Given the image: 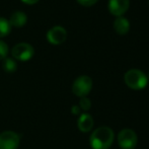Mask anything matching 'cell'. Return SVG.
I'll list each match as a JSON object with an SVG mask.
<instances>
[{"label":"cell","mask_w":149,"mask_h":149,"mask_svg":"<svg viewBox=\"0 0 149 149\" xmlns=\"http://www.w3.org/2000/svg\"><path fill=\"white\" fill-rule=\"evenodd\" d=\"M114 141V131L109 127H100L92 132L90 145L92 149H109Z\"/></svg>","instance_id":"1"},{"label":"cell","mask_w":149,"mask_h":149,"mask_svg":"<svg viewBox=\"0 0 149 149\" xmlns=\"http://www.w3.org/2000/svg\"><path fill=\"white\" fill-rule=\"evenodd\" d=\"M124 80L127 86L131 89L140 90L146 87L148 83V77L143 71L139 69H131L124 75Z\"/></svg>","instance_id":"2"},{"label":"cell","mask_w":149,"mask_h":149,"mask_svg":"<svg viewBox=\"0 0 149 149\" xmlns=\"http://www.w3.org/2000/svg\"><path fill=\"white\" fill-rule=\"evenodd\" d=\"M92 88V80L89 76L82 75L75 79L72 85V91L79 97H85Z\"/></svg>","instance_id":"3"},{"label":"cell","mask_w":149,"mask_h":149,"mask_svg":"<svg viewBox=\"0 0 149 149\" xmlns=\"http://www.w3.org/2000/svg\"><path fill=\"white\" fill-rule=\"evenodd\" d=\"M118 143L122 149H134L137 145V135L131 129H123L118 135Z\"/></svg>","instance_id":"4"},{"label":"cell","mask_w":149,"mask_h":149,"mask_svg":"<svg viewBox=\"0 0 149 149\" xmlns=\"http://www.w3.org/2000/svg\"><path fill=\"white\" fill-rule=\"evenodd\" d=\"M11 54L14 59L19 61H28L30 60L35 54L33 46L28 43H19L16 44L11 50Z\"/></svg>","instance_id":"5"},{"label":"cell","mask_w":149,"mask_h":149,"mask_svg":"<svg viewBox=\"0 0 149 149\" xmlns=\"http://www.w3.org/2000/svg\"><path fill=\"white\" fill-rule=\"evenodd\" d=\"M19 145V136L12 131L0 134V149H16Z\"/></svg>","instance_id":"6"},{"label":"cell","mask_w":149,"mask_h":149,"mask_svg":"<svg viewBox=\"0 0 149 149\" xmlns=\"http://www.w3.org/2000/svg\"><path fill=\"white\" fill-rule=\"evenodd\" d=\"M67 39V31L63 26H56L50 29L47 33V40L53 45H60Z\"/></svg>","instance_id":"7"},{"label":"cell","mask_w":149,"mask_h":149,"mask_svg":"<svg viewBox=\"0 0 149 149\" xmlns=\"http://www.w3.org/2000/svg\"><path fill=\"white\" fill-rule=\"evenodd\" d=\"M109 10L115 16H122L130 6V0H109Z\"/></svg>","instance_id":"8"},{"label":"cell","mask_w":149,"mask_h":149,"mask_svg":"<svg viewBox=\"0 0 149 149\" xmlns=\"http://www.w3.org/2000/svg\"><path fill=\"white\" fill-rule=\"evenodd\" d=\"M77 126L81 132H89L93 127V119L89 114H82L77 121Z\"/></svg>","instance_id":"9"},{"label":"cell","mask_w":149,"mask_h":149,"mask_svg":"<svg viewBox=\"0 0 149 149\" xmlns=\"http://www.w3.org/2000/svg\"><path fill=\"white\" fill-rule=\"evenodd\" d=\"M114 29L119 35H126L130 31V22L126 17L119 16L114 22Z\"/></svg>","instance_id":"10"},{"label":"cell","mask_w":149,"mask_h":149,"mask_svg":"<svg viewBox=\"0 0 149 149\" xmlns=\"http://www.w3.org/2000/svg\"><path fill=\"white\" fill-rule=\"evenodd\" d=\"M28 22V16L22 11H14L9 18L10 26H22Z\"/></svg>","instance_id":"11"},{"label":"cell","mask_w":149,"mask_h":149,"mask_svg":"<svg viewBox=\"0 0 149 149\" xmlns=\"http://www.w3.org/2000/svg\"><path fill=\"white\" fill-rule=\"evenodd\" d=\"M2 67H3L4 71L8 73H12L16 70L17 64H16L15 60L12 59V58H5L3 60V63H2Z\"/></svg>","instance_id":"12"},{"label":"cell","mask_w":149,"mask_h":149,"mask_svg":"<svg viewBox=\"0 0 149 149\" xmlns=\"http://www.w3.org/2000/svg\"><path fill=\"white\" fill-rule=\"evenodd\" d=\"M11 26L9 24V20L4 17H0V38H3L10 33Z\"/></svg>","instance_id":"13"},{"label":"cell","mask_w":149,"mask_h":149,"mask_svg":"<svg viewBox=\"0 0 149 149\" xmlns=\"http://www.w3.org/2000/svg\"><path fill=\"white\" fill-rule=\"evenodd\" d=\"M7 54H8V46L6 45V43H4L3 41L0 40V60L5 59Z\"/></svg>","instance_id":"14"},{"label":"cell","mask_w":149,"mask_h":149,"mask_svg":"<svg viewBox=\"0 0 149 149\" xmlns=\"http://www.w3.org/2000/svg\"><path fill=\"white\" fill-rule=\"evenodd\" d=\"M91 107V102L87 97H81L80 102H79V108L82 109L83 111H88Z\"/></svg>","instance_id":"15"},{"label":"cell","mask_w":149,"mask_h":149,"mask_svg":"<svg viewBox=\"0 0 149 149\" xmlns=\"http://www.w3.org/2000/svg\"><path fill=\"white\" fill-rule=\"evenodd\" d=\"M79 4H81L82 6H92L93 4H95L98 0H76Z\"/></svg>","instance_id":"16"},{"label":"cell","mask_w":149,"mask_h":149,"mask_svg":"<svg viewBox=\"0 0 149 149\" xmlns=\"http://www.w3.org/2000/svg\"><path fill=\"white\" fill-rule=\"evenodd\" d=\"M72 113L75 115H78L79 114V108L77 106H73L72 107Z\"/></svg>","instance_id":"17"},{"label":"cell","mask_w":149,"mask_h":149,"mask_svg":"<svg viewBox=\"0 0 149 149\" xmlns=\"http://www.w3.org/2000/svg\"><path fill=\"white\" fill-rule=\"evenodd\" d=\"M22 1L26 4H35V3H37L39 0H22Z\"/></svg>","instance_id":"18"}]
</instances>
